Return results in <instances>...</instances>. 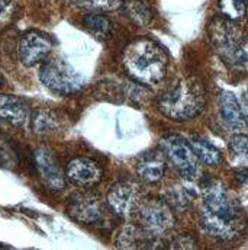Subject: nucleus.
<instances>
[{
  "label": "nucleus",
  "instance_id": "f257e3e1",
  "mask_svg": "<svg viewBox=\"0 0 248 250\" xmlns=\"http://www.w3.org/2000/svg\"><path fill=\"white\" fill-rule=\"evenodd\" d=\"M167 62V54L161 45L148 38L134 41L124 53L126 71L135 80L147 84H155L164 79Z\"/></svg>",
  "mask_w": 248,
  "mask_h": 250
},
{
  "label": "nucleus",
  "instance_id": "f03ea898",
  "mask_svg": "<svg viewBox=\"0 0 248 250\" xmlns=\"http://www.w3.org/2000/svg\"><path fill=\"white\" fill-rule=\"evenodd\" d=\"M160 111L174 121H189L205 108V90L199 80L186 79L166 90L158 99Z\"/></svg>",
  "mask_w": 248,
  "mask_h": 250
},
{
  "label": "nucleus",
  "instance_id": "7ed1b4c3",
  "mask_svg": "<svg viewBox=\"0 0 248 250\" xmlns=\"http://www.w3.org/2000/svg\"><path fill=\"white\" fill-rule=\"evenodd\" d=\"M209 35L212 44L219 57L231 67L247 65V48L246 38L241 31L234 25V21L216 18L209 26Z\"/></svg>",
  "mask_w": 248,
  "mask_h": 250
},
{
  "label": "nucleus",
  "instance_id": "20e7f679",
  "mask_svg": "<svg viewBox=\"0 0 248 250\" xmlns=\"http://www.w3.org/2000/svg\"><path fill=\"white\" fill-rule=\"evenodd\" d=\"M160 147L166 160L176 167V170L187 181H193L199 175V160L190 146L179 134H167L161 138Z\"/></svg>",
  "mask_w": 248,
  "mask_h": 250
},
{
  "label": "nucleus",
  "instance_id": "39448f33",
  "mask_svg": "<svg viewBox=\"0 0 248 250\" xmlns=\"http://www.w3.org/2000/svg\"><path fill=\"white\" fill-rule=\"evenodd\" d=\"M42 84L54 93L73 95L83 87L81 76L62 59H51L39 70Z\"/></svg>",
  "mask_w": 248,
  "mask_h": 250
},
{
  "label": "nucleus",
  "instance_id": "423d86ee",
  "mask_svg": "<svg viewBox=\"0 0 248 250\" xmlns=\"http://www.w3.org/2000/svg\"><path fill=\"white\" fill-rule=\"evenodd\" d=\"M135 212L141 221V226L145 230L158 236L170 230L176 223L172 207L166 202V199H160V198L139 199Z\"/></svg>",
  "mask_w": 248,
  "mask_h": 250
},
{
  "label": "nucleus",
  "instance_id": "0eeeda50",
  "mask_svg": "<svg viewBox=\"0 0 248 250\" xmlns=\"http://www.w3.org/2000/svg\"><path fill=\"white\" fill-rule=\"evenodd\" d=\"M203 207L210 212L228 220L238 223V209L228 195V190L222 182L216 179H206L202 184Z\"/></svg>",
  "mask_w": 248,
  "mask_h": 250
},
{
  "label": "nucleus",
  "instance_id": "6e6552de",
  "mask_svg": "<svg viewBox=\"0 0 248 250\" xmlns=\"http://www.w3.org/2000/svg\"><path fill=\"white\" fill-rule=\"evenodd\" d=\"M68 215L81 224H96L105 218V205L97 193L77 192L67 204Z\"/></svg>",
  "mask_w": 248,
  "mask_h": 250
},
{
  "label": "nucleus",
  "instance_id": "1a4fd4ad",
  "mask_svg": "<svg viewBox=\"0 0 248 250\" xmlns=\"http://www.w3.org/2000/svg\"><path fill=\"white\" fill-rule=\"evenodd\" d=\"M34 166L42 184L53 190H61L65 187V173H62L57 157L45 147H39L32 153Z\"/></svg>",
  "mask_w": 248,
  "mask_h": 250
},
{
  "label": "nucleus",
  "instance_id": "9d476101",
  "mask_svg": "<svg viewBox=\"0 0 248 250\" xmlns=\"http://www.w3.org/2000/svg\"><path fill=\"white\" fill-rule=\"evenodd\" d=\"M106 201L115 214L129 217L132 212H135V208L139 202L138 185L131 181H119L109 189Z\"/></svg>",
  "mask_w": 248,
  "mask_h": 250
},
{
  "label": "nucleus",
  "instance_id": "9b49d317",
  "mask_svg": "<svg viewBox=\"0 0 248 250\" xmlns=\"http://www.w3.org/2000/svg\"><path fill=\"white\" fill-rule=\"evenodd\" d=\"M53 42L51 40L41 32L32 31L28 32L19 42V59L23 65L32 67L39 62H42L47 56L51 53Z\"/></svg>",
  "mask_w": 248,
  "mask_h": 250
},
{
  "label": "nucleus",
  "instance_id": "f8f14e48",
  "mask_svg": "<svg viewBox=\"0 0 248 250\" xmlns=\"http://www.w3.org/2000/svg\"><path fill=\"white\" fill-rule=\"evenodd\" d=\"M65 178L76 187L90 188L100 182L102 169L92 159L77 157L68 162L65 167Z\"/></svg>",
  "mask_w": 248,
  "mask_h": 250
},
{
  "label": "nucleus",
  "instance_id": "ddd939ff",
  "mask_svg": "<svg viewBox=\"0 0 248 250\" xmlns=\"http://www.w3.org/2000/svg\"><path fill=\"white\" fill-rule=\"evenodd\" d=\"M161 243V236L135 226H124L115 239L119 249H160Z\"/></svg>",
  "mask_w": 248,
  "mask_h": 250
},
{
  "label": "nucleus",
  "instance_id": "4468645a",
  "mask_svg": "<svg viewBox=\"0 0 248 250\" xmlns=\"http://www.w3.org/2000/svg\"><path fill=\"white\" fill-rule=\"evenodd\" d=\"M166 165H167V160L161 150L147 151L145 154L139 157L136 163V173L141 181L147 184H154L163 178Z\"/></svg>",
  "mask_w": 248,
  "mask_h": 250
},
{
  "label": "nucleus",
  "instance_id": "2eb2a0df",
  "mask_svg": "<svg viewBox=\"0 0 248 250\" xmlns=\"http://www.w3.org/2000/svg\"><path fill=\"white\" fill-rule=\"evenodd\" d=\"M200 224L208 234L224 239V240H231L238 234V223L228 221L210 212L205 207H202L200 209Z\"/></svg>",
  "mask_w": 248,
  "mask_h": 250
},
{
  "label": "nucleus",
  "instance_id": "dca6fc26",
  "mask_svg": "<svg viewBox=\"0 0 248 250\" xmlns=\"http://www.w3.org/2000/svg\"><path fill=\"white\" fill-rule=\"evenodd\" d=\"M29 118L26 104L18 96L0 95V123L20 126Z\"/></svg>",
  "mask_w": 248,
  "mask_h": 250
},
{
  "label": "nucleus",
  "instance_id": "f3484780",
  "mask_svg": "<svg viewBox=\"0 0 248 250\" xmlns=\"http://www.w3.org/2000/svg\"><path fill=\"white\" fill-rule=\"evenodd\" d=\"M219 109L225 123L234 129H243L247 126V112L241 108L234 93L225 90L219 95Z\"/></svg>",
  "mask_w": 248,
  "mask_h": 250
},
{
  "label": "nucleus",
  "instance_id": "a211bd4d",
  "mask_svg": "<svg viewBox=\"0 0 248 250\" xmlns=\"http://www.w3.org/2000/svg\"><path fill=\"white\" fill-rule=\"evenodd\" d=\"M189 143H190V146H191L199 162H202L208 166H216L222 162L221 151L213 144L208 143L206 140L199 138V137H193Z\"/></svg>",
  "mask_w": 248,
  "mask_h": 250
},
{
  "label": "nucleus",
  "instance_id": "6ab92c4d",
  "mask_svg": "<svg viewBox=\"0 0 248 250\" xmlns=\"http://www.w3.org/2000/svg\"><path fill=\"white\" fill-rule=\"evenodd\" d=\"M125 15L139 26H147L153 19V10L145 0H126L122 1Z\"/></svg>",
  "mask_w": 248,
  "mask_h": 250
},
{
  "label": "nucleus",
  "instance_id": "aec40b11",
  "mask_svg": "<svg viewBox=\"0 0 248 250\" xmlns=\"http://www.w3.org/2000/svg\"><path fill=\"white\" fill-rule=\"evenodd\" d=\"M32 129L37 134H50L58 129L60 123L54 112L50 109H37L31 118Z\"/></svg>",
  "mask_w": 248,
  "mask_h": 250
},
{
  "label": "nucleus",
  "instance_id": "412c9836",
  "mask_svg": "<svg viewBox=\"0 0 248 250\" xmlns=\"http://www.w3.org/2000/svg\"><path fill=\"white\" fill-rule=\"evenodd\" d=\"M166 202L172 208L186 209L193 202V193L185 187H182V185H176V187H173L167 192Z\"/></svg>",
  "mask_w": 248,
  "mask_h": 250
},
{
  "label": "nucleus",
  "instance_id": "4be33fe9",
  "mask_svg": "<svg viewBox=\"0 0 248 250\" xmlns=\"http://www.w3.org/2000/svg\"><path fill=\"white\" fill-rule=\"evenodd\" d=\"M219 9L228 21H238L247 13L246 0H219Z\"/></svg>",
  "mask_w": 248,
  "mask_h": 250
},
{
  "label": "nucleus",
  "instance_id": "5701e85b",
  "mask_svg": "<svg viewBox=\"0 0 248 250\" xmlns=\"http://www.w3.org/2000/svg\"><path fill=\"white\" fill-rule=\"evenodd\" d=\"M83 23L95 34L106 37L111 32V21L105 15L99 13H89L83 18Z\"/></svg>",
  "mask_w": 248,
  "mask_h": 250
},
{
  "label": "nucleus",
  "instance_id": "b1692460",
  "mask_svg": "<svg viewBox=\"0 0 248 250\" xmlns=\"http://www.w3.org/2000/svg\"><path fill=\"white\" fill-rule=\"evenodd\" d=\"M73 4L89 10H115L122 6V0H70Z\"/></svg>",
  "mask_w": 248,
  "mask_h": 250
},
{
  "label": "nucleus",
  "instance_id": "393cba45",
  "mask_svg": "<svg viewBox=\"0 0 248 250\" xmlns=\"http://www.w3.org/2000/svg\"><path fill=\"white\" fill-rule=\"evenodd\" d=\"M231 147V153L234 156V159L240 163V165H247V150H248V141L246 134H235L231 138L229 143Z\"/></svg>",
  "mask_w": 248,
  "mask_h": 250
},
{
  "label": "nucleus",
  "instance_id": "a878e982",
  "mask_svg": "<svg viewBox=\"0 0 248 250\" xmlns=\"http://www.w3.org/2000/svg\"><path fill=\"white\" fill-rule=\"evenodd\" d=\"M16 163H18V159H16L15 150L4 140L0 138V166H3V167H15Z\"/></svg>",
  "mask_w": 248,
  "mask_h": 250
},
{
  "label": "nucleus",
  "instance_id": "bb28decb",
  "mask_svg": "<svg viewBox=\"0 0 248 250\" xmlns=\"http://www.w3.org/2000/svg\"><path fill=\"white\" fill-rule=\"evenodd\" d=\"M13 15L12 0H0V26L6 25Z\"/></svg>",
  "mask_w": 248,
  "mask_h": 250
},
{
  "label": "nucleus",
  "instance_id": "cd10ccee",
  "mask_svg": "<svg viewBox=\"0 0 248 250\" xmlns=\"http://www.w3.org/2000/svg\"><path fill=\"white\" fill-rule=\"evenodd\" d=\"M174 249H194V242L190 236H179L173 240Z\"/></svg>",
  "mask_w": 248,
  "mask_h": 250
},
{
  "label": "nucleus",
  "instance_id": "c85d7f7f",
  "mask_svg": "<svg viewBox=\"0 0 248 250\" xmlns=\"http://www.w3.org/2000/svg\"><path fill=\"white\" fill-rule=\"evenodd\" d=\"M0 83H1V76H0Z\"/></svg>",
  "mask_w": 248,
  "mask_h": 250
}]
</instances>
